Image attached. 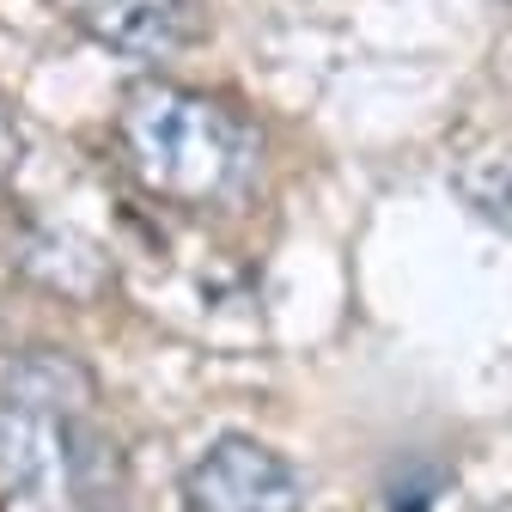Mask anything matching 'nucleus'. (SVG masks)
Returning <instances> with one entry per match:
<instances>
[{
  "label": "nucleus",
  "mask_w": 512,
  "mask_h": 512,
  "mask_svg": "<svg viewBox=\"0 0 512 512\" xmlns=\"http://www.w3.org/2000/svg\"><path fill=\"white\" fill-rule=\"evenodd\" d=\"M116 141L153 196L202 208L220 202L238 165H244V128L226 104L189 92V86H165V80H141L128 86L122 110H116Z\"/></svg>",
  "instance_id": "f257e3e1"
},
{
  "label": "nucleus",
  "mask_w": 512,
  "mask_h": 512,
  "mask_svg": "<svg viewBox=\"0 0 512 512\" xmlns=\"http://www.w3.org/2000/svg\"><path fill=\"white\" fill-rule=\"evenodd\" d=\"M0 488L43 506H86L116 488V445L92 427V415L0 397Z\"/></svg>",
  "instance_id": "f03ea898"
},
{
  "label": "nucleus",
  "mask_w": 512,
  "mask_h": 512,
  "mask_svg": "<svg viewBox=\"0 0 512 512\" xmlns=\"http://www.w3.org/2000/svg\"><path fill=\"white\" fill-rule=\"evenodd\" d=\"M305 482L263 439L226 433L183 470V512H299Z\"/></svg>",
  "instance_id": "7ed1b4c3"
},
{
  "label": "nucleus",
  "mask_w": 512,
  "mask_h": 512,
  "mask_svg": "<svg viewBox=\"0 0 512 512\" xmlns=\"http://www.w3.org/2000/svg\"><path fill=\"white\" fill-rule=\"evenodd\" d=\"M92 43L135 55V61H171L202 37L196 0H55Z\"/></svg>",
  "instance_id": "20e7f679"
},
{
  "label": "nucleus",
  "mask_w": 512,
  "mask_h": 512,
  "mask_svg": "<svg viewBox=\"0 0 512 512\" xmlns=\"http://www.w3.org/2000/svg\"><path fill=\"white\" fill-rule=\"evenodd\" d=\"M19 269L31 281H43L49 293H68V299H98L110 269H104V250L80 232H61V226H37L19 244Z\"/></svg>",
  "instance_id": "39448f33"
},
{
  "label": "nucleus",
  "mask_w": 512,
  "mask_h": 512,
  "mask_svg": "<svg viewBox=\"0 0 512 512\" xmlns=\"http://www.w3.org/2000/svg\"><path fill=\"white\" fill-rule=\"evenodd\" d=\"M0 397H7V403H31V409H55V415H92L98 384H92V372L74 354L37 348V354H25V360L7 366Z\"/></svg>",
  "instance_id": "423d86ee"
},
{
  "label": "nucleus",
  "mask_w": 512,
  "mask_h": 512,
  "mask_svg": "<svg viewBox=\"0 0 512 512\" xmlns=\"http://www.w3.org/2000/svg\"><path fill=\"white\" fill-rule=\"evenodd\" d=\"M452 183H458V196H464L482 220H494V226L512 232V147H482V153L458 159Z\"/></svg>",
  "instance_id": "0eeeda50"
},
{
  "label": "nucleus",
  "mask_w": 512,
  "mask_h": 512,
  "mask_svg": "<svg viewBox=\"0 0 512 512\" xmlns=\"http://www.w3.org/2000/svg\"><path fill=\"white\" fill-rule=\"evenodd\" d=\"M19 159H25V128L13 110H0V183L19 171Z\"/></svg>",
  "instance_id": "6e6552de"
}]
</instances>
